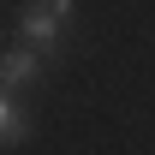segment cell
<instances>
[{
    "mask_svg": "<svg viewBox=\"0 0 155 155\" xmlns=\"http://www.w3.org/2000/svg\"><path fill=\"white\" fill-rule=\"evenodd\" d=\"M72 12H78V0H30L24 18H18V30H24V42H36L42 54H54V48H60V30L72 24Z\"/></svg>",
    "mask_w": 155,
    "mask_h": 155,
    "instance_id": "obj_1",
    "label": "cell"
},
{
    "mask_svg": "<svg viewBox=\"0 0 155 155\" xmlns=\"http://www.w3.org/2000/svg\"><path fill=\"white\" fill-rule=\"evenodd\" d=\"M42 78V48H12L0 54V90H24Z\"/></svg>",
    "mask_w": 155,
    "mask_h": 155,
    "instance_id": "obj_2",
    "label": "cell"
},
{
    "mask_svg": "<svg viewBox=\"0 0 155 155\" xmlns=\"http://www.w3.org/2000/svg\"><path fill=\"white\" fill-rule=\"evenodd\" d=\"M18 131H24V114H18V101H12V90H0V149H6Z\"/></svg>",
    "mask_w": 155,
    "mask_h": 155,
    "instance_id": "obj_3",
    "label": "cell"
}]
</instances>
